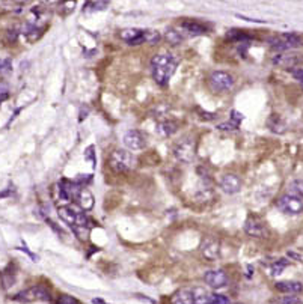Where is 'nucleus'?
<instances>
[{"mask_svg":"<svg viewBox=\"0 0 303 304\" xmlns=\"http://www.w3.org/2000/svg\"><path fill=\"white\" fill-rule=\"evenodd\" d=\"M270 43H271V47L274 50L285 51V50H290V48L299 46L300 38L297 35H294V33H284V35H281L278 38H271Z\"/></svg>","mask_w":303,"mask_h":304,"instance_id":"6e6552de","label":"nucleus"},{"mask_svg":"<svg viewBox=\"0 0 303 304\" xmlns=\"http://www.w3.org/2000/svg\"><path fill=\"white\" fill-rule=\"evenodd\" d=\"M208 304H229V300L225 295H211Z\"/></svg>","mask_w":303,"mask_h":304,"instance_id":"cd10ccee","label":"nucleus"},{"mask_svg":"<svg viewBox=\"0 0 303 304\" xmlns=\"http://www.w3.org/2000/svg\"><path fill=\"white\" fill-rule=\"evenodd\" d=\"M191 295H193V303L195 304H208L213 294H210L205 288L196 286V288L191 289Z\"/></svg>","mask_w":303,"mask_h":304,"instance_id":"aec40b11","label":"nucleus"},{"mask_svg":"<svg viewBox=\"0 0 303 304\" xmlns=\"http://www.w3.org/2000/svg\"><path fill=\"white\" fill-rule=\"evenodd\" d=\"M278 208L287 215H299L303 213V200L293 195H285L276 202Z\"/></svg>","mask_w":303,"mask_h":304,"instance_id":"423d86ee","label":"nucleus"},{"mask_svg":"<svg viewBox=\"0 0 303 304\" xmlns=\"http://www.w3.org/2000/svg\"><path fill=\"white\" fill-rule=\"evenodd\" d=\"M58 304H79V301L71 295H62V297H59Z\"/></svg>","mask_w":303,"mask_h":304,"instance_id":"c85d7f7f","label":"nucleus"},{"mask_svg":"<svg viewBox=\"0 0 303 304\" xmlns=\"http://www.w3.org/2000/svg\"><path fill=\"white\" fill-rule=\"evenodd\" d=\"M121 39H124L130 46H139L145 43V30L141 29H126L121 32Z\"/></svg>","mask_w":303,"mask_h":304,"instance_id":"2eb2a0df","label":"nucleus"},{"mask_svg":"<svg viewBox=\"0 0 303 304\" xmlns=\"http://www.w3.org/2000/svg\"><path fill=\"white\" fill-rule=\"evenodd\" d=\"M16 2H18V3H24V2H27V0H16Z\"/></svg>","mask_w":303,"mask_h":304,"instance_id":"e433bc0d","label":"nucleus"},{"mask_svg":"<svg viewBox=\"0 0 303 304\" xmlns=\"http://www.w3.org/2000/svg\"><path fill=\"white\" fill-rule=\"evenodd\" d=\"M157 131L160 136L163 137H169L172 136L174 133L178 131V123L175 121H164V122H160L159 127H157Z\"/></svg>","mask_w":303,"mask_h":304,"instance_id":"412c9836","label":"nucleus"},{"mask_svg":"<svg viewBox=\"0 0 303 304\" xmlns=\"http://www.w3.org/2000/svg\"><path fill=\"white\" fill-rule=\"evenodd\" d=\"M274 288L278 289L279 292H284V294H297L303 289V285L300 282H293V280H284V282H278L274 285Z\"/></svg>","mask_w":303,"mask_h":304,"instance_id":"f3484780","label":"nucleus"},{"mask_svg":"<svg viewBox=\"0 0 303 304\" xmlns=\"http://www.w3.org/2000/svg\"><path fill=\"white\" fill-rule=\"evenodd\" d=\"M244 232L249 235V237H255V238H263L266 237L267 233V229L266 226L259 222L256 218H247L246 223H244Z\"/></svg>","mask_w":303,"mask_h":304,"instance_id":"ddd939ff","label":"nucleus"},{"mask_svg":"<svg viewBox=\"0 0 303 304\" xmlns=\"http://www.w3.org/2000/svg\"><path fill=\"white\" fill-rule=\"evenodd\" d=\"M204 280L210 288L219 289V288H223L228 285V275L223 270H211V271L205 273Z\"/></svg>","mask_w":303,"mask_h":304,"instance_id":"9b49d317","label":"nucleus"},{"mask_svg":"<svg viewBox=\"0 0 303 304\" xmlns=\"http://www.w3.org/2000/svg\"><path fill=\"white\" fill-rule=\"evenodd\" d=\"M208 85L214 92H226L234 86V78L225 71H214L210 74Z\"/></svg>","mask_w":303,"mask_h":304,"instance_id":"0eeeda50","label":"nucleus"},{"mask_svg":"<svg viewBox=\"0 0 303 304\" xmlns=\"http://www.w3.org/2000/svg\"><path fill=\"white\" fill-rule=\"evenodd\" d=\"M269 128L271 130V131H274V133H284L285 131V123L281 121V118L279 116H271L270 119H269Z\"/></svg>","mask_w":303,"mask_h":304,"instance_id":"b1692460","label":"nucleus"},{"mask_svg":"<svg viewBox=\"0 0 303 304\" xmlns=\"http://www.w3.org/2000/svg\"><path fill=\"white\" fill-rule=\"evenodd\" d=\"M293 76L297 80H303V68H296V70H293Z\"/></svg>","mask_w":303,"mask_h":304,"instance_id":"f704fd0d","label":"nucleus"},{"mask_svg":"<svg viewBox=\"0 0 303 304\" xmlns=\"http://www.w3.org/2000/svg\"><path fill=\"white\" fill-rule=\"evenodd\" d=\"M79 206L83 211H89L92 206H94V195L88 190V188H83L81 187L79 191H77V195H76V199H74Z\"/></svg>","mask_w":303,"mask_h":304,"instance_id":"dca6fc26","label":"nucleus"},{"mask_svg":"<svg viewBox=\"0 0 303 304\" xmlns=\"http://www.w3.org/2000/svg\"><path fill=\"white\" fill-rule=\"evenodd\" d=\"M181 29L187 35H204V33H207V26H204L199 21H193V20L184 21L181 24Z\"/></svg>","mask_w":303,"mask_h":304,"instance_id":"a211bd4d","label":"nucleus"},{"mask_svg":"<svg viewBox=\"0 0 303 304\" xmlns=\"http://www.w3.org/2000/svg\"><path fill=\"white\" fill-rule=\"evenodd\" d=\"M160 41V33L156 30H145V43L149 46H154Z\"/></svg>","mask_w":303,"mask_h":304,"instance_id":"393cba45","label":"nucleus"},{"mask_svg":"<svg viewBox=\"0 0 303 304\" xmlns=\"http://www.w3.org/2000/svg\"><path fill=\"white\" fill-rule=\"evenodd\" d=\"M186 36H187V33L183 29H169L166 33V39L174 46L180 44L183 39H186Z\"/></svg>","mask_w":303,"mask_h":304,"instance_id":"4be33fe9","label":"nucleus"},{"mask_svg":"<svg viewBox=\"0 0 303 304\" xmlns=\"http://www.w3.org/2000/svg\"><path fill=\"white\" fill-rule=\"evenodd\" d=\"M288 195L303 199V179H296V181L290 182V185H288Z\"/></svg>","mask_w":303,"mask_h":304,"instance_id":"5701e85b","label":"nucleus"},{"mask_svg":"<svg viewBox=\"0 0 303 304\" xmlns=\"http://www.w3.org/2000/svg\"><path fill=\"white\" fill-rule=\"evenodd\" d=\"M9 98V89L6 85H0V103H3L5 100Z\"/></svg>","mask_w":303,"mask_h":304,"instance_id":"7c9ffc66","label":"nucleus"},{"mask_svg":"<svg viewBox=\"0 0 303 304\" xmlns=\"http://www.w3.org/2000/svg\"><path fill=\"white\" fill-rule=\"evenodd\" d=\"M44 3H47V5H56V3H59L61 0H43Z\"/></svg>","mask_w":303,"mask_h":304,"instance_id":"c9c22d12","label":"nucleus"},{"mask_svg":"<svg viewBox=\"0 0 303 304\" xmlns=\"http://www.w3.org/2000/svg\"><path fill=\"white\" fill-rule=\"evenodd\" d=\"M109 164L115 172H128L134 167L136 158L130 154L128 151L124 149H116L112 152V155L109 158Z\"/></svg>","mask_w":303,"mask_h":304,"instance_id":"7ed1b4c3","label":"nucleus"},{"mask_svg":"<svg viewBox=\"0 0 303 304\" xmlns=\"http://www.w3.org/2000/svg\"><path fill=\"white\" fill-rule=\"evenodd\" d=\"M94 146H89L88 149H86V152H85V157L88 158V160H92V163H95V158H94Z\"/></svg>","mask_w":303,"mask_h":304,"instance_id":"72a5a7b5","label":"nucleus"},{"mask_svg":"<svg viewBox=\"0 0 303 304\" xmlns=\"http://www.w3.org/2000/svg\"><path fill=\"white\" fill-rule=\"evenodd\" d=\"M16 301L20 303H33V301H48L50 300V292L44 286H32L29 289L18 292L14 297Z\"/></svg>","mask_w":303,"mask_h":304,"instance_id":"20e7f679","label":"nucleus"},{"mask_svg":"<svg viewBox=\"0 0 303 304\" xmlns=\"http://www.w3.org/2000/svg\"><path fill=\"white\" fill-rule=\"evenodd\" d=\"M58 215L73 229L80 240H86L89 235V218L83 210H77L74 206H61Z\"/></svg>","mask_w":303,"mask_h":304,"instance_id":"f257e3e1","label":"nucleus"},{"mask_svg":"<svg viewBox=\"0 0 303 304\" xmlns=\"http://www.w3.org/2000/svg\"><path fill=\"white\" fill-rule=\"evenodd\" d=\"M174 154L175 157L183 161V163H191L196 155V143L193 139H190V137H186L181 142H178L175 149H174Z\"/></svg>","mask_w":303,"mask_h":304,"instance_id":"39448f33","label":"nucleus"},{"mask_svg":"<svg viewBox=\"0 0 303 304\" xmlns=\"http://www.w3.org/2000/svg\"><path fill=\"white\" fill-rule=\"evenodd\" d=\"M172 304H195L193 295H191V289H180L172 297Z\"/></svg>","mask_w":303,"mask_h":304,"instance_id":"6ab92c4d","label":"nucleus"},{"mask_svg":"<svg viewBox=\"0 0 303 304\" xmlns=\"http://www.w3.org/2000/svg\"><path fill=\"white\" fill-rule=\"evenodd\" d=\"M124 145L130 151H141L146 146V137L137 130H130L124 136Z\"/></svg>","mask_w":303,"mask_h":304,"instance_id":"1a4fd4ad","label":"nucleus"},{"mask_svg":"<svg viewBox=\"0 0 303 304\" xmlns=\"http://www.w3.org/2000/svg\"><path fill=\"white\" fill-rule=\"evenodd\" d=\"M201 248H202V255H204L207 259H208V260H216V259L219 258V253H220V244H219L217 240H214V238H207V240L202 243Z\"/></svg>","mask_w":303,"mask_h":304,"instance_id":"4468645a","label":"nucleus"},{"mask_svg":"<svg viewBox=\"0 0 303 304\" xmlns=\"http://www.w3.org/2000/svg\"><path fill=\"white\" fill-rule=\"evenodd\" d=\"M228 38L232 39V41H239V43H240V41H241V43H244V41L249 39V36H247L246 33H243L241 30H236V29H234V30H229Z\"/></svg>","mask_w":303,"mask_h":304,"instance_id":"bb28decb","label":"nucleus"},{"mask_svg":"<svg viewBox=\"0 0 303 304\" xmlns=\"http://www.w3.org/2000/svg\"><path fill=\"white\" fill-rule=\"evenodd\" d=\"M178 61L172 54H156L151 61L154 81L160 86H166L176 70Z\"/></svg>","mask_w":303,"mask_h":304,"instance_id":"f03ea898","label":"nucleus"},{"mask_svg":"<svg viewBox=\"0 0 303 304\" xmlns=\"http://www.w3.org/2000/svg\"><path fill=\"white\" fill-rule=\"evenodd\" d=\"M11 70V62L8 59L5 61H0V74H3V73H8Z\"/></svg>","mask_w":303,"mask_h":304,"instance_id":"473e14b6","label":"nucleus"},{"mask_svg":"<svg viewBox=\"0 0 303 304\" xmlns=\"http://www.w3.org/2000/svg\"><path fill=\"white\" fill-rule=\"evenodd\" d=\"M303 59L299 54H293V53H279L273 58V63L281 68H285V70H296V66L300 65Z\"/></svg>","mask_w":303,"mask_h":304,"instance_id":"9d476101","label":"nucleus"},{"mask_svg":"<svg viewBox=\"0 0 303 304\" xmlns=\"http://www.w3.org/2000/svg\"><path fill=\"white\" fill-rule=\"evenodd\" d=\"M287 265H288V262L285 259H281L278 262H274L273 267H271V275H279V274H282V271L285 270Z\"/></svg>","mask_w":303,"mask_h":304,"instance_id":"a878e982","label":"nucleus"},{"mask_svg":"<svg viewBox=\"0 0 303 304\" xmlns=\"http://www.w3.org/2000/svg\"><path fill=\"white\" fill-rule=\"evenodd\" d=\"M278 304H299V298L290 294V297H284L282 300H279Z\"/></svg>","mask_w":303,"mask_h":304,"instance_id":"c756f323","label":"nucleus"},{"mask_svg":"<svg viewBox=\"0 0 303 304\" xmlns=\"http://www.w3.org/2000/svg\"><path fill=\"white\" fill-rule=\"evenodd\" d=\"M231 115H232V116H231V122L234 123V125H237V127H239V123L243 121V115L239 113V112H236V110H234V112H232Z\"/></svg>","mask_w":303,"mask_h":304,"instance_id":"2f4dec72","label":"nucleus"},{"mask_svg":"<svg viewBox=\"0 0 303 304\" xmlns=\"http://www.w3.org/2000/svg\"><path fill=\"white\" fill-rule=\"evenodd\" d=\"M300 83H302V88H303V80H300Z\"/></svg>","mask_w":303,"mask_h":304,"instance_id":"4c0bfd02","label":"nucleus"},{"mask_svg":"<svg viewBox=\"0 0 303 304\" xmlns=\"http://www.w3.org/2000/svg\"><path fill=\"white\" fill-rule=\"evenodd\" d=\"M220 188L228 195H236L241 188V179L236 173H226L220 179Z\"/></svg>","mask_w":303,"mask_h":304,"instance_id":"f8f14e48","label":"nucleus"}]
</instances>
